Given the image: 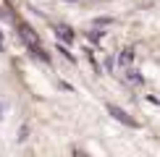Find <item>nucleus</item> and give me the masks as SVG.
Returning a JSON list of instances; mask_svg holds the SVG:
<instances>
[{
	"label": "nucleus",
	"instance_id": "3",
	"mask_svg": "<svg viewBox=\"0 0 160 157\" xmlns=\"http://www.w3.org/2000/svg\"><path fill=\"white\" fill-rule=\"evenodd\" d=\"M0 118H3V105H0Z\"/></svg>",
	"mask_w": 160,
	"mask_h": 157
},
{
	"label": "nucleus",
	"instance_id": "4",
	"mask_svg": "<svg viewBox=\"0 0 160 157\" xmlns=\"http://www.w3.org/2000/svg\"><path fill=\"white\" fill-rule=\"evenodd\" d=\"M66 3H74V0H66Z\"/></svg>",
	"mask_w": 160,
	"mask_h": 157
},
{
	"label": "nucleus",
	"instance_id": "2",
	"mask_svg": "<svg viewBox=\"0 0 160 157\" xmlns=\"http://www.w3.org/2000/svg\"><path fill=\"white\" fill-rule=\"evenodd\" d=\"M58 37H63L66 42H71V39H74V34H71V31L66 29V26H63V29H58Z\"/></svg>",
	"mask_w": 160,
	"mask_h": 157
},
{
	"label": "nucleus",
	"instance_id": "1",
	"mask_svg": "<svg viewBox=\"0 0 160 157\" xmlns=\"http://www.w3.org/2000/svg\"><path fill=\"white\" fill-rule=\"evenodd\" d=\"M105 107H108V113H110L113 118H116V121H121V123H126V126H131V128H137V126H139V123L134 121V118H131L129 113H126V110H121V107H118V105L108 102V105H105Z\"/></svg>",
	"mask_w": 160,
	"mask_h": 157
}]
</instances>
